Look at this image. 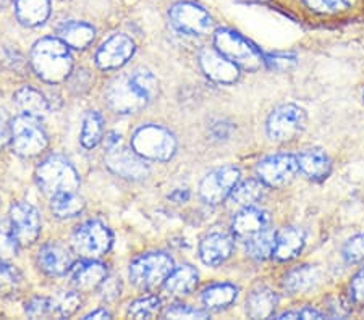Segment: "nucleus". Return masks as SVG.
Listing matches in <instances>:
<instances>
[{"instance_id": "nucleus-29", "label": "nucleus", "mask_w": 364, "mask_h": 320, "mask_svg": "<svg viewBox=\"0 0 364 320\" xmlns=\"http://www.w3.org/2000/svg\"><path fill=\"white\" fill-rule=\"evenodd\" d=\"M238 289L230 283H217L213 287L205 288L203 293V302L208 309L220 311L224 307H228L232 302L237 299Z\"/></svg>"}, {"instance_id": "nucleus-19", "label": "nucleus", "mask_w": 364, "mask_h": 320, "mask_svg": "<svg viewBox=\"0 0 364 320\" xmlns=\"http://www.w3.org/2000/svg\"><path fill=\"white\" fill-rule=\"evenodd\" d=\"M269 224H271V217H269L266 211L248 206L235 215L232 230L238 240L248 241L250 238L256 236L257 233L267 230Z\"/></svg>"}, {"instance_id": "nucleus-10", "label": "nucleus", "mask_w": 364, "mask_h": 320, "mask_svg": "<svg viewBox=\"0 0 364 320\" xmlns=\"http://www.w3.org/2000/svg\"><path fill=\"white\" fill-rule=\"evenodd\" d=\"M168 18L177 31L190 36H204L213 31L214 21L203 7L195 2H177L168 11Z\"/></svg>"}, {"instance_id": "nucleus-5", "label": "nucleus", "mask_w": 364, "mask_h": 320, "mask_svg": "<svg viewBox=\"0 0 364 320\" xmlns=\"http://www.w3.org/2000/svg\"><path fill=\"white\" fill-rule=\"evenodd\" d=\"M132 148L144 159L166 162L177 153V139L166 128L159 125H146L134 131Z\"/></svg>"}, {"instance_id": "nucleus-13", "label": "nucleus", "mask_w": 364, "mask_h": 320, "mask_svg": "<svg viewBox=\"0 0 364 320\" xmlns=\"http://www.w3.org/2000/svg\"><path fill=\"white\" fill-rule=\"evenodd\" d=\"M10 224L21 246H31L43 228L38 209L28 202H15L10 207Z\"/></svg>"}, {"instance_id": "nucleus-45", "label": "nucleus", "mask_w": 364, "mask_h": 320, "mask_svg": "<svg viewBox=\"0 0 364 320\" xmlns=\"http://www.w3.org/2000/svg\"><path fill=\"white\" fill-rule=\"evenodd\" d=\"M350 294L356 304L364 306V267L356 273L353 282L350 285Z\"/></svg>"}, {"instance_id": "nucleus-22", "label": "nucleus", "mask_w": 364, "mask_h": 320, "mask_svg": "<svg viewBox=\"0 0 364 320\" xmlns=\"http://www.w3.org/2000/svg\"><path fill=\"white\" fill-rule=\"evenodd\" d=\"M14 102L15 106L20 109V112L23 115L33 116V118L36 120L44 118V116L50 112L47 99L31 86H25L16 91L14 96Z\"/></svg>"}, {"instance_id": "nucleus-33", "label": "nucleus", "mask_w": 364, "mask_h": 320, "mask_svg": "<svg viewBox=\"0 0 364 320\" xmlns=\"http://www.w3.org/2000/svg\"><path fill=\"white\" fill-rule=\"evenodd\" d=\"M264 186L266 184L261 180H248V182H243L242 184H237L230 194L232 202L243 207L252 206V204L262 197Z\"/></svg>"}, {"instance_id": "nucleus-14", "label": "nucleus", "mask_w": 364, "mask_h": 320, "mask_svg": "<svg viewBox=\"0 0 364 320\" xmlns=\"http://www.w3.org/2000/svg\"><path fill=\"white\" fill-rule=\"evenodd\" d=\"M104 164L110 172L127 180H143L149 175V167L146 165L144 157L130 149H119V145L107 150Z\"/></svg>"}, {"instance_id": "nucleus-25", "label": "nucleus", "mask_w": 364, "mask_h": 320, "mask_svg": "<svg viewBox=\"0 0 364 320\" xmlns=\"http://www.w3.org/2000/svg\"><path fill=\"white\" fill-rule=\"evenodd\" d=\"M94 36L96 29L83 21H68L58 28V39L72 49H86L94 40Z\"/></svg>"}, {"instance_id": "nucleus-3", "label": "nucleus", "mask_w": 364, "mask_h": 320, "mask_svg": "<svg viewBox=\"0 0 364 320\" xmlns=\"http://www.w3.org/2000/svg\"><path fill=\"white\" fill-rule=\"evenodd\" d=\"M36 182L43 193L54 196L80 188V175L62 155H50L36 168Z\"/></svg>"}, {"instance_id": "nucleus-50", "label": "nucleus", "mask_w": 364, "mask_h": 320, "mask_svg": "<svg viewBox=\"0 0 364 320\" xmlns=\"http://www.w3.org/2000/svg\"><path fill=\"white\" fill-rule=\"evenodd\" d=\"M119 143H120V135H117V133H114V131L109 133V135L105 136V148H107V150L117 148Z\"/></svg>"}, {"instance_id": "nucleus-49", "label": "nucleus", "mask_w": 364, "mask_h": 320, "mask_svg": "<svg viewBox=\"0 0 364 320\" xmlns=\"http://www.w3.org/2000/svg\"><path fill=\"white\" fill-rule=\"evenodd\" d=\"M326 314H322L316 309H303L299 311V319H324Z\"/></svg>"}, {"instance_id": "nucleus-53", "label": "nucleus", "mask_w": 364, "mask_h": 320, "mask_svg": "<svg viewBox=\"0 0 364 320\" xmlns=\"http://www.w3.org/2000/svg\"><path fill=\"white\" fill-rule=\"evenodd\" d=\"M5 2H7V0H0V4H5Z\"/></svg>"}, {"instance_id": "nucleus-38", "label": "nucleus", "mask_w": 364, "mask_h": 320, "mask_svg": "<svg viewBox=\"0 0 364 320\" xmlns=\"http://www.w3.org/2000/svg\"><path fill=\"white\" fill-rule=\"evenodd\" d=\"M25 65V57L18 50L9 48V45H0V67L10 70V72L21 73Z\"/></svg>"}, {"instance_id": "nucleus-2", "label": "nucleus", "mask_w": 364, "mask_h": 320, "mask_svg": "<svg viewBox=\"0 0 364 320\" xmlns=\"http://www.w3.org/2000/svg\"><path fill=\"white\" fill-rule=\"evenodd\" d=\"M31 67L46 83L57 84L67 81L73 70V58L62 39L44 38L31 50Z\"/></svg>"}, {"instance_id": "nucleus-48", "label": "nucleus", "mask_w": 364, "mask_h": 320, "mask_svg": "<svg viewBox=\"0 0 364 320\" xmlns=\"http://www.w3.org/2000/svg\"><path fill=\"white\" fill-rule=\"evenodd\" d=\"M168 199L173 201L175 204H183V202H186L188 199H190V191L178 188V189H175L173 193L168 194Z\"/></svg>"}, {"instance_id": "nucleus-16", "label": "nucleus", "mask_w": 364, "mask_h": 320, "mask_svg": "<svg viewBox=\"0 0 364 320\" xmlns=\"http://www.w3.org/2000/svg\"><path fill=\"white\" fill-rule=\"evenodd\" d=\"M199 65L205 77L219 84H232L240 78V68L217 49H203Z\"/></svg>"}, {"instance_id": "nucleus-37", "label": "nucleus", "mask_w": 364, "mask_h": 320, "mask_svg": "<svg viewBox=\"0 0 364 320\" xmlns=\"http://www.w3.org/2000/svg\"><path fill=\"white\" fill-rule=\"evenodd\" d=\"M52 301H54L55 316L58 317H72L81 307V298L76 291H67V293L58 294Z\"/></svg>"}, {"instance_id": "nucleus-9", "label": "nucleus", "mask_w": 364, "mask_h": 320, "mask_svg": "<svg viewBox=\"0 0 364 320\" xmlns=\"http://www.w3.org/2000/svg\"><path fill=\"white\" fill-rule=\"evenodd\" d=\"M306 126V114L295 104H284V106L272 110L267 118V135L274 143H289L298 135H301Z\"/></svg>"}, {"instance_id": "nucleus-21", "label": "nucleus", "mask_w": 364, "mask_h": 320, "mask_svg": "<svg viewBox=\"0 0 364 320\" xmlns=\"http://www.w3.org/2000/svg\"><path fill=\"white\" fill-rule=\"evenodd\" d=\"M298 157V168L304 177L313 180V182H321V180H326L331 173V159L322 149L311 148L303 150Z\"/></svg>"}, {"instance_id": "nucleus-11", "label": "nucleus", "mask_w": 364, "mask_h": 320, "mask_svg": "<svg viewBox=\"0 0 364 320\" xmlns=\"http://www.w3.org/2000/svg\"><path fill=\"white\" fill-rule=\"evenodd\" d=\"M240 182V170L233 165H225L215 168L208 173L199 186V196L205 204L217 206L224 202L232 194L235 186Z\"/></svg>"}, {"instance_id": "nucleus-15", "label": "nucleus", "mask_w": 364, "mask_h": 320, "mask_svg": "<svg viewBox=\"0 0 364 320\" xmlns=\"http://www.w3.org/2000/svg\"><path fill=\"white\" fill-rule=\"evenodd\" d=\"M134 54V43L125 34H114L99 48L96 63L101 70H117Z\"/></svg>"}, {"instance_id": "nucleus-52", "label": "nucleus", "mask_w": 364, "mask_h": 320, "mask_svg": "<svg viewBox=\"0 0 364 320\" xmlns=\"http://www.w3.org/2000/svg\"><path fill=\"white\" fill-rule=\"evenodd\" d=\"M277 319H299V312H284Z\"/></svg>"}, {"instance_id": "nucleus-40", "label": "nucleus", "mask_w": 364, "mask_h": 320, "mask_svg": "<svg viewBox=\"0 0 364 320\" xmlns=\"http://www.w3.org/2000/svg\"><path fill=\"white\" fill-rule=\"evenodd\" d=\"M166 319H208L209 312L186 304H175L164 312Z\"/></svg>"}, {"instance_id": "nucleus-24", "label": "nucleus", "mask_w": 364, "mask_h": 320, "mask_svg": "<svg viewBox=\"0 0 364 320\" xmlns=\"http://www.w3.org/2000/svg\"><path fill=\"white\" fill-rule=\"evenodd\" d=\"M304 231L298 226H289L277 233V241H275L274 258L277 260H290L301 253L304 248Z\"/></svg>"}, {"instance_id": "nucleus-23", "label": "nucleus", "mask_w": 364, "mask_h": 320, "mask_svg": "<svg viewBox=\"0 0 364 320\" xmlns=\"http://www.w3.org/2000/svg\"><path fill=\"white\" fill-rule=\"evenodd\" d=\"M15 15L23 26H39L50 15V0H15Z\"/></svg>"}, {"instance_id": "nucleus-26", "label": "nucleus", "mask_w": 364, "mask_h": 320, "mask_svg": "<svg viewBox=\"0 0 364 320\" xmlns=\"http://www.w3.org/2000/svg\"><path fill=\"white\" fill-rule=\"evenodd\" d=\"M277 294L269 288H257L246 299V312L251 319L271 317L277 306Z\"/></svg>"}, {"instance_id": "nucleus-36", "label": "nucleus", "mask_w": 364, "mask_h": 320, "mask_svg": "<svg viewBox=\"0 0 364 320\" xmlns=\"http://www.w3.org/2000/svg\"><path fill=\"white\" fill-rule=\"evenodd\" d=\"M21 244L16 240L11 225L7 222H0V259L7 260L18 255Z\"/></svg>"}, {"instance_id": "nucleus-1", "label": "nucleus", "mask_w": 364, "mask_h": 320, "mask_svg": "<svg viewBox=\"0 0 364 320\" xmlns=\"http://www.w3.org/2000/svg\"><path fill=\"white\" fill-rule=\"evenodd\" d=\"M159 83L149 70L138 68L128 77L115 78L110 83L107 94L109 107L117 114L138 112L157 96Z\"/></svg>"}, {"instance_id": "nucleus-32", "label": "nucleus", "mask_w": 364, "mask_h": 320, "mask_svg": "<svg viewBox=\"0 0 364 320\" xmlns=\"http://www.w3.org/2000/svg\"><path fill=\"white\" fill-rule=\"evenodd\" d=\"M104 135V120L102 116L96 110L87 112L83 120V128H81V136L80 141L83 144V148L92 149L101 143Z\"/></svg>"}, {"instance_id": "nucleus-28", "label": "nucleus", "mask_w": 364, "mask_h": 320, "mask_svg": "<svg viewBox=\"0 0 364 320\" xmlns=\"http://www.w3.org/2000/svg\"><path fill=\"white\" fill-rule=\"evenodd\" d=\"M85 199L76 191L50 196V211L58 219H72L85 211Z\"/></svg>"}, {"instance_id": "nucleus-4", "label": "nucleus", "mask_w": 364, "mask_h": 320, "mask_svg": "<svg viewBox=\"0 0 364 320\" xmlns=\"http://www.w3.org/2000/svg\"><path fill=\"white\" fill-rule=\"evenodd\" d=\"M214 44L222 55L246 72H257L266 63L261 52L248 39L232 29H219L214 36Z\"/></svg>"}, {"instance_id": "nucleus-20", "label": "nucleus", "mask_w": 364, "mask_h": 320, "mask_svg": "<svg viewBox=\"0 0 364 320\" xmlns=\"http://www.w3.org/2000/svg\"><path fill=\"white\" fill-rule=\"evenodd\" d=\"M105 278L107 267L96 259H86V262L72 267V283L78 291L97 289Z\"/></svg>"}, {"instance_id": "nucleus-30", "label": "nucleus", "mask_w": 364, "mask_h": 320, "mask_svg": "<svg viewBox=\"0 0 364 320\" xmlns=\"http://www.w3.org/2000/svg\"><path fill=\"white\" fill-rule=\"evenodd\" d=\"M318 269L313 265H303L298 269L289 272L284 278V288L291 294L304 293L309 288L314 287L318 282Z\"/></svg>"}, {"instance_id": "nucleus-34", "label": "nucleus", "mask_w": 364, "mask_h": 320, "mask_svg": "<svg viewBox=\"0 0 364 320\" xmlns=\"http://www.w3.org/2000/svg\"><path fill=\"white\" fill-rule=\"evenodd\" d=\"M161 312V299L157 296H144L128 306L127 316L132 319H154Z\"/></svg>"}, {"instance_id": "nucleus-46", "label": "nucleus", "mask_w": 364, "mask_h": 320, "mask_svg": "<svg viewBox=\"0 0 364 320\" xmlns=\"http://www.w3.org/2000/svg\"><path fill=\"white\" fill-rule=\"evenodd\" d=\"M232 123H228V121L225 120H219L215 121V123L210 125V135H213L214 139H217V141H222V139H227L228 136H230L232 133Z\"/></svg>"}, {"instance_id": "nucleus-42", "label": "nucleus", "mask_w": 364, "mask_h": 320, "mask_svg": "<svg viewBox=\"0 0 364 320\" xmlns=\"http://www.w3.org/2000/svg\"><path fill=\"white\" fill-rule=\"evenodd\" d=\"M304 4L319 13H337L350 7V0H304Z\"/></svg>"}, {"instance_id": "nucleus-54", "label": "nucleus", "mask_w": 364, "mask_h": 320, "mask_svg": "<svg viewBox=\"0 0 364 320\" xmlns=\"http://www.w3.org/2000/svg\"><path fill=\"white\" fill-rule=\"evenodd\" d=\"M363 101H364V92H363Z\"/></svg>"}, {"instance_id": "nucleus-47", "label": "nucleus", "mask_w": 364, "mask_h": 320, "mask_svg": "<svg viewBox=\"0 0 364 320\" xmlns=\"http://www.w3.org/2000/svg\"><path fill=\"white\" fill-rule=\"evenodd\" d=\"M9 143H11V128L5 123V120L0 116V150H2Z\"/></svg>"}, {"instance_id": "nucleus-18", "label": "nucleus", "mask_w": 364, "mask_h": 320, "mask_svg": "<svg viewBox=\"0 0 364 320\" xmlns=\"http://www.w3.org/2000/svg\"><path fill=\"white\" fill-rule=\"evenodd\" d=\"M233 251V238L225 231H214L203 238L199 244V258L205 265L215 267L224 264Z\"/></svg>"}, {"instance_id": "nucleus-7", "label": "nucleus", "mask_w": 364, "mask_h": 320, "mask_svg": "<svg viewBox=\"0 0 364 320\" xmlns=\"http://www.w3.org/2000/svg\"><path fill=\"white\" fill-rule=\"evenodd\" d=\"M11 148L21 157H36L47 148L49 139L39 121L33 116L18 115L11 121Z\"/></svg>"}, {"instance_id": "nucleus-51", "label": "nucleus", "mask_w": 364, "mask_h": 320, "mask_svg": "<svg viewBox=\"0 0 364 320\" xmlns=\"http://www.w3.org/2000/svg\"><path fill=\"white\" fill-rule=\"evenodd\" d=\"M112 316H110V312H107L105 309H97V311H92L87 314V316L85 317L86 320H91V319H110Z\"/></svg>"}, {"instance_id": "nucleus-41", "label": "nucleus", "mask_w": 364, "mask_h": 320, "mask_svg": "<svg viewBox=\"0 0 364 320\" xmlns=\"http://www.w3.org/2000/svg\"><path fill=\"white\" fill-rule=\"evenodd\" d=\"M343 258L348 264L364 260V235H356L346 241L343 248Z\"/></svg>"}, {"instance_id": "nucleus-31", "label": "nucleus", "mask_w": 364, "mask_h": 320, "mask_svg": "<svg viewBox=\"0 0 364 320\" xmlns=\"http://www.w3.org/2000/svg\"><path fill=\"white\" fill-rule=\"evenodd\" d=\"M275 241H277V233L271 228L264 230L246 241V254L255 260L271 258L275 249Z\"/></svg>"}, {"instance_id": "nucleus-44", "label": "nucleus", "mask_w": 364, "mask_h": 320, "mask_svg": "<svg viewBox=\"0 0 364 320\" xmlns=\"http://www.w3.org/2000/svg\"><path fill=\"white\" fill-rule=\"evenodd\" d=\"M99 288H101V296L105 301H114L119 298L120 291H122L120 278H115V277L105 278Z\"/></svg>"}, {"instance_id": "nucleus-27", "label": "nucleus", "mask_w": 364, "mask_h": 320, "mask_svg": "<svg viewBox=\"0 0 364 320\" xmlns=\"http://www.w3.org/2000/svg\"><path fill=\"white\" fill-rule=\"evenodd\" d=\"M198 272L191 265H181L178 269L172 270V273L166 280V289L173 296L190 294L198 285Z\"/></svg>"}, {"instance_id": "nucleus-8", "label": "nucleus", "mask_w": 364, "mask_h": 320, "mask_svg": "<svg viewBox=\"0 0 364 320\" xmlns=\"http://www.w3.org/2000/svg\"><path fill=\"white\" fill-rule=\"evenodd\" d=\"M114 235L99 220H90L80 225L73 233L75 251L85 259H99L110 251Z\"/></svg>"}, {"instance_id": "nucleus-43", "label": "nucleus", "mask_w": 364, "mask_h": 320, "mask_svg": "<svg viewBox=\"0 0 364 320\" xmlns=\"http://www.w3.org/2000/svg\"><path fill=\"white\" fill-rule=\"evenodd\" d=\"M264 60L271 68L279 70V72H285V70H290L291 67H295L296 63V57L291 54H267L264 57Z\"/></svg>"}, {"instance_id": "nucleus-17", "label": "nucleus", "mask_w": 364, "mask_h": 320, "mask_svg": "<svg viewBox=\"0 0 364 320\" xmlns=\"http://www.w3.org/2000/svg\"><path fill=\"white\" fill-rule=\"evenodd\" d=\"M38 267L50 277L65 275L73 267V255L60 243H47L38 253Z\"/></svg>"}, {"instance_id": "nucleus-12", "label": "nucleus", "mask_w": 364, "mask_h": 320, "mask_svg": "<svg viewBox=\"0 0 364 320\" xmlns=\"http://www.w3.org/2000/svg\"><path fill=\"white\" fill-rule=\"evenodd\" d=\"M298 170V157L291 154L269 155L256 165L257 178L272 188L291 182Z\"/></svg>"}, {"instance_id": "nucleus-6", "label": "nucleus", "mask_w": 364, "mask_h": 320, "mask_svg": "<svg viewBox=\"0 0 364 320\" xmlns=\"http://www.w3.org/2000/svg\"><path fill=\"white\" fill-rule=\"evenodd\" d=\"M173 270V260L166 253H148L130 264V282L139 289H154L166 283Z\"/></svg>"}, {"instance_id": "nucleus-39", "label": "nucleus", "mask_w": 364, "mask_h": 320, "mask_svg": "<svg viewBox=\"0 0 364 320\" xmlns=\"http://www.w3.org/2000/svg\"><path fill=\"white\" fill-rule=\"evenodd\" d=\"M25 311L28 314V317L31 319H46L50 317L52 314H55L54 309V301L49 298H33L31 301L26 302Z\"/></svg>"}, {"instance_id": "nucleus-35", "label": "nucleus", "mask_w": 364, "mask_h": 320, "mask_svg": "<svg viewBox=\"0 0 364 320\" xmlns=\"http://www.w3.org/2000/svg\"><path fill=\"white\" fill-rule=\"evenodd\" d=\"M21 283V272L14 265L0 262V294H15Z\"/></svg>"}]
</instances>
